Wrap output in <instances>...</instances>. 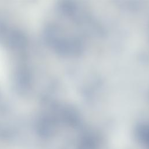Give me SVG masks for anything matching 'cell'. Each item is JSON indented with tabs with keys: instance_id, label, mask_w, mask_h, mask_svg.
<instances>
[{
	"instance_id": "obj_1",
	"label": "cell",
	"mask_w": 149,
	"mask_h": 149,
	"mask_svg": "<svg viewBox=\"0 0 149 149\" xmlns=\"http://www.w3.org/2000/svg\"><path fill=\"white\" fill-rule=\"evenodd\" d=\"M5 77V63L3 61V56L0 51V81H3Z\"/></svg>"
}]
</instances>
